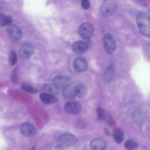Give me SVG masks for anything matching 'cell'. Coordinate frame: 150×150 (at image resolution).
<instances>
[{
    "label": "cell",
    "instance_id": "cell-1",
    "mask_svg": "<svg viewBox=\"0 0 150 150\" xmlns=\"http://www.w3.org/2000/svg\"><path fill=\"white\" fill-rule=\"evenodd\" d=\"M136 21L140 32L147 38L150 37L149 15L145 12L140 11L136 16Z\"/></svg>",
    "mask_w": 150,
    "mask_h": 150
},
{
    "label": "cell",
    "instance_id": "cell-2",
    "mask_svg": "<svg viewBox=\"0 0 150 150\" xmlns=\"http://www.w3.org/2000/svg\"><path fill=\"white\" fill-rule=\"evenodd\" d=\"M77 142V138L70 134H64L60 136L57 139L56 144V148L57 149H63L70 146H72Z\"/></svg>",
    "mask_w": 150,
    "mask_h": 150
},
{
    "label": "cell",
    "instance_id": "cell-3",
    "mask_svg": "<svg viewBox=\"0 0 150 150\" xmlns=\"http://www.w3.org/2000/svg\"><path fill=\"white\" fill-rule=\"evenodd\" d=\"M116 8L115 0H105L101 6L100 12L104 16H110L115 11Z\"/></svg>",
    "mask_w": 150,
    "mask_h": 150
},
{
    "label": "cell",
    "instance_id": "cell-4",
    "mask_svg": "<svg viewBox=\"0 0 150 150\" xmlns=\"http://www.w3.org/2000/svg\"><path fill=\"white\" fill-rule=\"evenodd\" d=\"M94 31L93 25L88 22L83 23L79 28V34L84 39H89L93 36Z\"/></svg>",
    "mask_w": 150,
    "mask_h": 150
},
{
    "label": "cell",
    "instance_id": "cell-5",
    "mask_svg": "<svg viewBox=\"0 0 150 150\" xmlns=\"http://www.w3.org/2000/svg\"><path fill=\"white\" fill-rule=\"evenodd\" d=\"M103 44L106 52L108 54L114 52L115 48V43L113 36L110 33L105 35L103 38Z\"/></svg>",
    "mask_w": 150,
    "mask_h": 150
},
{
    "label": "cell",
    "instance_id": "cell-6",
    "mask_svg": "<svg viewBox=\"0 0 150 150\" xmlns=\"http://www.w3.org/2000/svg\"><path fill=\"white\" fill-rule=\"evenodd\" d=\"M90 47V42L88 41L80 40L73 43L72 48L73 51L77 54L85 53Z\"/></svg>",
    "mask_w": 150,
    "mask_h": 150
},
{
    "label": "cell",
    "instance_id": "cell-7",
    "mask_svg": "<svg viewBox=\"0 0 150 150\" xmlns=\"http://www.w3.org/2000/svg\"><path fill=\"white\" fill-rule=\"evenodd\" d=\"M21 133L26 137L33 136L36 133V128L33 125L30 123H23L20 127Z\"/></svg>",
    "mask_w": 150,
    "mask_h": 150
},
{
    "label": "cell",
    "instance_id": "cell-8",
    "mask_svg": "<svg viewBox=\"0 0 150 150\" xmlns=\"http://www.w3.org/2000/svg\"><path fill=\"white\" fill-rule=\"evenodd\" d=\"M53 84L59 89L64 88L70 83V79L66 76H57L53 80Z\"/></svg>",
    "mask_w": 150,
    "mask_h": 150
},
{
    "label": "cell",
    "instance_id": "cell-9",
    "mask_svg": "<svg viewBox=\"0 0 150 150\" xmlns=\"http://www.w3.org/2000/svg\"><path fill=\"white\" fill-rule=\"evenodd\" d=\"M7 32L10 37L15 40H19L22 38L21 29L16 25H9L8 26Z\"/></svg>",
    "mask_w": 150,
    "mask_h": 150
},
{
    "label": "cell",
    "instance_id": "cell-10",
    "mask_svg": "<svg viewBox=\"0 0 150 150\" xmlns=\"http://www.w3.org/2000/svg\"><path fill=\"white\" fill-rule=\"evenodd\" d=\"M33 53V47L29 44L23 45L19 49V56L23 59H28L31 57Z\"/></svg>",
    "mask_w": 150,
    "mask_h": 150
},
{
    "label": "cell",
    "instance_id": "cell-11",
    "mask_svg": "<svg viewBox=\"0 0 150 150\" xmlns=\"http://www.w3.org/2000/svg\"><path fill=\"white\" fill-rule=\"evenodd\" d=\"M64 109L67 112L70 114H76L80 112L81 110V106L79 103L77 102L70 101L64 104Z\"/></svg>",
    "mask_w": 150,
    "mask_h": 150
},
{
    "label": "cell",
    "instance_id": "cell-12",
    "mask_svg": "<svg viewBox=\"0 0 150 150\" xmlns=\"http://www.w3.org/2000/svg\"><path fill=\"white\" fill-rule=\"evenodd\" d=\"M74 69L79 72L83 71L87 68V63L84 57H80L76 58L73 62Z\"/></svg>",
    "mask_w": 150,
    "mask_h": 150
},
{
    "label": "cell",
    "instance_id": "cell-13",
    "mask_svg": "<svg viewBox=\"0 0 150 150\" xmlns=\"http://www.w3.org/2000/svg\"><path fill=\"white\" fill-rule=\"evenodd\" d=\"M106 146V142L102 138H96L90 142L91 150H104Z\"/></svg>",
    "mask_w": 150,
    "mask_h": 150
},
{
    "label": "cell",
    "instance_id": "cell-14",
    "mask_svg": "<svg viewBox=\"0 0 150 150\" xmlns=\"http://www.w3.org/2000/svg\"><path fill=\"white\" fill-rule=\"evenodd\" d=\"M63 94L64 97L67 99L71 100L75 97L74 93V85L73 84H69L64 88H63Z\"/></svg>",
    "mask_w": 150,
    "mask_h": 150
},
{
    "label": "cell",
    "instance_id": "cell-15",
    "mask_svg": "<svg viewBox=\"0 0 150 150\" xmlns=\"http://www.w3.org/2000/svg\"><path fill=\"white\" fill-rule=\"evenodd\" d=\"M133 118L135 123L138 124H142L145 119V114L143 110L137 109L135 110L133 113Z\"/></svg>",
    "mask_w": 150,
    "mask_h": 150
},
{
    "label": "cell",
    "instance_id": "cell-16",
    "mask_svg": "<svg viewBox=\"0 0 150 150\" xmlns=\"http://www.w3.org/2000/svg\"><path fill=\"white\" fill-rule=\"evenodd\" d=\"M74 93L75 96L80 98H83L86 96L87 94V89L85 86L79 84L74 86Z\"/></svg>",
    "mask_w": 150,
    "mask_h": 150
},
{
    "label": "cell",
    "instance_id": "cell-17",
    "mask_svg": "<svg viewBox=\"0 0 150 150\" xmlns=\"http://www.w3.org/2000/svg\"><path fill=\"white\" fill-rule=\"evenodd\" d=\"M40 99L42 102L46 104H52L59 101L58 98L54 96L48 94L46 93H42L39 96Z\"/></svg>",
    "mask_w": 150,
    "mask_h": 150
},
{
    "label": "cell",
    "instance_id": "cell-18",
    "mask_svg": "<svg viewBox=\"0 0 150 150\" xmlns=\"http://www.w3.org/2000/svg\"><path fill=\"white\" fill-rule=\"evenodd\" d=\"M43 91L45 93L55 96L59 93V89L53 84H46L43 86Z\"/></svg>",
    "mask_w": 150,
    "mask_h": 150
},
{
    "label": "cell",
    "instance_id": "cell-19",
    "mask_svg": "<svg viewBox=\"0 0 150 150\" xmlns=\"http://www.w3.org/2000/svg\"><path fill=\"white\" fill-rule=\"evenodd\" d=\"M124 133L121 129L118 128L114 131L113 133V138L114 141L117 143L118 144L121 143L124 139Z\"/></svg>",
    "mask_w": 150,
    "mask_h": 150
},
{
    "label": "cell",
    "instance_id": "cell-20",
    "mask_svg": "<svg viewBox=\"0 0 150 150\" xmlns=\"http://www.w3.org/2000/svg\"><path fill=\"white\" fill-rule=\"evenodd\" d=\"M12 22V19L11 17L7 16L4 14H0V25L1 26H5L9 25Z\"/></svg>",
    "mask_w": 150,
    "mask_h": 150
},
{
    "label": "cell",
    "instance_id": "cell-21",
    "mask_svg": "<svg viewBox=\"0 0 150 150\" xmlns=\"http://www.w3.org/2000/svg\"><path fill=\"white\" fill-rule=\"evenodd\" d=\"M125 147L127 150H134L138 148V144L132 139H128L125 142Z\"/></svg>",
    "mask_w": 150,
    "mask_h": 150
},
{
    "label": "cell",
    "instance_id": "cell-22",
    "mask_svg": "<svg viewBox=\"0 0 150 150\" xmlns=\"http://www.w3.org/2000/svg\"><path fill=\"white\" fill-rule=\"evenodd\" d=\"M22 88L23 90L26 91V92L32 94H35L36 93V90L32 86L28 84H23L22 86Z\"/></svg>",
    "mask_w": 150,
    "mask_h": 150
},
{
    "label": "cell",
    "instance_id": "cell-23",
    "mask_svg": "<svg viewBox=\"0 0 150 150\" xmlns=\"http://www.w3.org/2000/svg\"><path fill=\"white\" fill-rule=\"evenodd\" d=\"M97 117L100 120H103L105 118V114L104 110L101 107H97Z\"/></svg>",
    "mask_w": 150,
    "mask_h": 150
},
{
    "label": "cell",
    "instance_id": "cell-24",
    "mask_svg": "<svg viewBox=\"0 0 150 150\" xmlns=\"http://www.w3.org/2000/svg\"><path fill=\"white\" fill-rule=\"evenodd\" d=\"M9 63L11 65H13L16 63L17 61V56L15 52L14 51H11L9 54Z\"/></svg>",
    "mask_w": 150,
    "mask_h": 150
},
{
    "label": "cell",
    "instance_id": "cell-25",
    "mask_svg": "<svg viewBox=\"0 0 150 150\" xmlns=\"http://www.w3.org/2000/svg\"><path fill=\"white\" fill-rule=\"evenodd\" d=\"M114 72V67L112 65H110L108 67H107L106 71L105 72V77L108 80L110 78H111L112 75L113 74Z\"/></svg>",
    "mask_w": 150,
    "mask_h": 150
},
{
    "label": "cell",
    "instance_id": "cell-26",
    "mask_svg": "<svg viewBox=\"0 0 150 150\" xmlns=\"http://www.w3.org/2000/svg\"><path fill=\"white\" fill-rule=\"evenodd\" d=\"M11 80L13 83H16L18 81V71L17 69H15L11 76Z\"/></svg>",
    "mask_w": 150,
    "mask_h": 150
},
{
    "label": "cell",
    "instance_id": "cell-27",
    "mask_svg": "<svg viewBox=\"0 0 150 150\" xmlns=\"http://www.w3.org/2000/svg\"><path fill=\"white\" fill-rule=\"evenodd\" d=\"M81 6L85 9H88L90 8L89 0H81Z\"/></svg>",
    "mask_w": 150,
    "mask_h": 150
},
{
    "label": "cell",
    "instance_id": "cell-28",
    "mask_svg": "<svg viewBox=\"0 0 150 150\" xmlns=\"http://www.w3.org/2000/svg\"><path fill=\"white\" fill-rule=\"evenodd\" d=\"M31 150H35V147H33V148H32V149Z\"/></svg>",
    "mask_w": 150,
    "mask_h": 150
}]
</instances>
